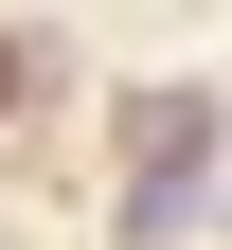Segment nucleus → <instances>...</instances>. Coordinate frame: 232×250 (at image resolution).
<instances>
[{"instance_id":"nucleus-1","label":"nucleus","mask_w":232,"mask_h":250,"mask_svg":"<svg viewBox=\"0 0 232 250\" xmlns=\"http://www.w3.org/2000/svg\"><path fill=\"white\" fill-rule=\"evenodd\" d=\"M196 179H214V89H143L125 107V232H196Z\"/></svg>"}]
</instances>
